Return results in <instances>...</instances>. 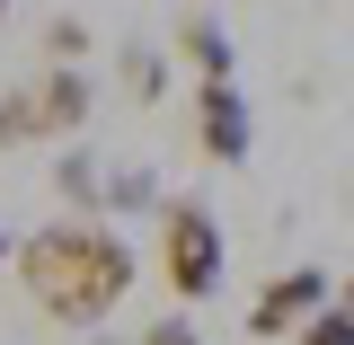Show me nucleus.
<instances>
[{"mask_svg": "<svg viewBox=\"0 0 354 345\" xmlns=\"http://www.w3.org/2000/svg\"><path fill=\"white\" fill-rule=\"evenodd\" d=\"M0 257H18V248H9V239H0Z\"/></svg>", "mask_w": 354, "mask_h": 345, "instance_id": "ddd939ff", "label": "nucleus"}, {"mask_svg": "<svg viewBox=\"0 0 354 345\" xmlns=\"http://www.w3.org/2000/svg\"><path fill=\"white\" fill-rule=\"evenodd\" d=\"M88 115V71H36L0 97V142H71Z\"/></svg>", "mask_w": 354, "mask_h": 345, "instance_id": "f03ea898", "label": "nucleus"}, {"mask_svg": "<svg viewBox=\"0 0 354 345\" xmlns=\"http://www.w3.org/2000/svg\"><path fill=\"white\" fill-rule=\"evenodd\" d=\"M177 53H186L204 80H230V71H239V53H230V36H221V18H204V9L177 18Z\"/></svg>", "mask_w": 354, "mask_h": 345, "instance_id": "423d86ee", "label": "nucleus"}, {"mask_svg": "<svg viewBox=\"0 0 354 345\" xmlns=\"http://www.w3.org/2000/svg\"><path fill=\"white\" fill-rule=\"evenodd\" d=\"M160 265H169V292H177V301L221 292V230H213V213H204L195 195L160 204Z\"/></svg>", "mask_w": 354, "mask_h": 345, "instance_id": "7ed1b4c3", "label": "nucleus"}, {"mask_svg": "<svg viewBox=\"0 0 354 345\" xmlns=\"http://www.w3.org/2000/svg\"><path fill=\"white\" fill-rule=\"evenodd\" d=\"M18 283L36 292L44 319L88 328V319H106L133 292V248L115 230H97V221H53L36 239H18Z\"/></svg>", "mask_w": 354, "mask_h": 345, "instance_id": "f257e3e1", "label": "nucleus"}, {"mask_svg": "<svg viewBox=\"0 0 354 345\" xmlns=\"http://www.w3.org/2000/svg\"><path fill=\"white\" fill-rule=\"evenodd\" d=\"M301 345H354V310H328V319H310Z\"/></svg>", "mask_w": 354, "mask_h": 345, "instance_id": "9d476101", "label": "nucleus"}, {"mask_svg": "<svg viewBox=\"0 0 354 345\" xmlns=\"http://www.w3.org/2000/svg\"><path fill=\"white\" fill-rule=\"evenodd\" d=\"M346 310H354V274H346Z\"/></svg>", "mask_w": 354, "mask_h": 345, "instance_id": "f8f14e48", "label": "nucleus"}, {"mask_svg": "<svg viewBox=\"0 0 354 345\" xmlns=\"http://www.w3.org/2000/svg\"><path fill=\"white\" fill-rule=\"evenodd\" d=\"M310 319H328V274H319V265H292V274H274V283L257 292L248 337H292V328H310Z\"/></svg>", "mask_w": 354, "mask_h": 345, "instance_id": "20e7f679", "label": "nucleus"}, {"mask_svg": "<svg viewBox=\"0 0 354 345\" xmlns=\"http://www.w3.org/2000/svg\"><path fill=\"white\" fill-rule=\"evenodd\" d=\"M248 97H239V80H204L195 88V142H204V160H248Z\"/></svg>", "mask_w": 354, "mask_h": 345, "instance_id": "39448f33", "label": "nucleus"}, {"mask_svg": "<svg viewBox=\"0 0 354 345\" xmlns=\"http://www.w3.org/2000/svg\"><path fill=\"white\" fill-rule=\"evenodd\" d=\"M44 53H53V71H80L88 27H80V18H53V27H44Z\"/></svg>", "mask_w": 354, "mask_h": 345, "instance_id": "6e6552de", "label": "nucleus"}, {"mask_svg": "<svg viewBox=\"0 0 354 345\" xmlns=\"http://www.w3.org/2000/svg\"><path fill=\"white\" fill-rule=\"evenodd\" d=\"M0 18H9V0H0Z\"/></svg>", "mask_w": 354, "mask_h": 345, "instance_id": "4468645a", "label": "nucleus"}, {"mask_svg": "<svg viewBox=\"0 0 354 345\" xmlns=\"http://www.w3.org/2000/svg\"><path fill=\"white\" fill-rule=\"evenodd\" d=\"M124 88H133V97H160V88H169V71H160L151 44H124Z\"/></svg>", "mask_w": 354, "mask_h": 345, "instance_id": "1a4fd4ad", "label": "nucleus"}, {"mask_svg": "<svg viewBox=\"0 0 354 345\" xmlns=\"http://www.w3.org/2000/svg\"><path fill=\"white\" fill-rule=\"evenodd\" d=\"M62 195H71V204H106V177H97L88 151H62Z\"/></svg>", "mask_w": 354, "mask_h": 345, "instance_id": "0eeeda50", "label": "nucleus"}, {"mask_svg": "<svg viewBox=\"0 0 354 345\" xmlns=\"http://www.w3.org/2000/svg\"><path fill=\"white\" fill-rule=\"evenodd\" d=\"M142 345H204V337H195L186 319H160V328H151V337H142Z\"/></svg>", "mask_w": 354, "mask_h": 345, "instance_id": "9b49d317", "label": "nucleus"}]
</instances>
